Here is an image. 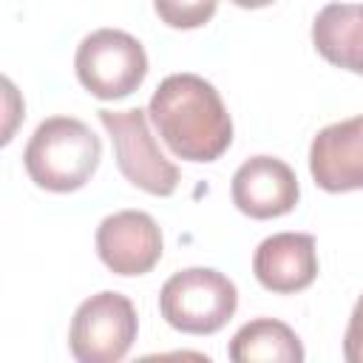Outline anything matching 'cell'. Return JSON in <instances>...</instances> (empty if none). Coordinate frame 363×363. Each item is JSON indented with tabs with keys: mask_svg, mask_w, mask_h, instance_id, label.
Returning <instances> with one entry per match:
<instances>
[{
	"mask_svg": "<svg viewBox=\"0 0 363 363\" xmlns=\"http://www.w3.org/2000/svg\"><path fill=\"white\" fill-rule=\"evenodd\" d=\"M147 116L173 156L216 162L233 142V122L221 94L199 74H170L150 96Z\"/></svg>",
	"mask_w": 363,
	"mask_h": 363,
	"instance_id": "6da1fadb",
	"label": "cell"
},
{
	"mask_svg": "<svg viewBox=\"0 0 363 363\" xmlns=\"http://www.w3.org/2000/svg\"><path fill=\"white\" fill-rule=\"evenodd\" d=\"M102 159V142L74 116H51L31 133L23 164L28 179L51 193H71L91 182Z\"/></svg>",
	"mask_w": 363,
	"mask_h": 363,
	"instance_id": "7a4b0ae2",
	"label": "cell"
},
{
	"mask_svg": "<svg viewBox=\"0 0 363 363\" xmlns=\"http://www.w3.org/2000/svg\"><path fill=\"white\" fill-rule=\"evenodd\" d=\"M238 306L235 284L210 267H190L173 272L159 292L162 318L187 335H213L218 332Z\"/></svg>",
	"mask_w": 363,
	"mask_h": 363,
	"instance_id": "3957f363",
	"label": "cell"
},
{
	"mask_svg": "<svg viewBox=\"0 0 363 363\" xmlns=\"http://www.w3.org/2000/svg\"><path fill=\"white\" fill-rule=\"evenodd\" d=\"M77 77L96 99H122L147 77V54L136 37L119 28L91 31L74 57Z\"/></svg>",
	"mask_w": 363,
	"mask_h": 363,
	"instance_id": "277c9868",
	"label": "cell"
},
{
	"mask_svg": "<svg viewBox=\"0 0 363 363\" xmlns=\"http://www.w3.org/2000/svg\"><path fill=\"white\" fill-rule=\"evenodd\" d=\"M139 332V318L122 292H96L82 301L71 318L68 346L79 363L122 360Z\"/></svg>",
	"mask_w": 363,
	"mask_h": 363,
	"instance_id": "5b68a950",
	"label": "cell"
},
{
	"mask_svg": "<svg viewBox=\"0 0 363 363\" xmlns=\"http://www.w3.org/2000/svg\"><path fill=\"white\" fill-rule=\"evenodd\" d=\"M99 122L113 142L119 173L133 187L150 196H170L176 190L179 167L159 150L147 128V111H99Z\"/></svg>",
	"mask_w": 363,
	"mask_h": 363,
	"instance_id": "8992f818",
	"label": "cell"
},
{
	"mask_svg": "<svg viewBox=\"0 0 363 363\" xmlns=\"http://www.w3.org/2000/svg\"><path fill=\"white\" fill-rule=\"evenodd\" d=\"M96 252L116 275H145L162 258V230L142 210H119L96 227Z\"/></svg>",
	"mask_w": 363,
	"mask_h": 363,
	"instance_id": "52a82bcc",
	"label": "cell"
},
{
	"mask_svg": "<svg viewBox=\"0 0 363 363\" xmlns=\"http://www.w3.org/2000/svg\"><path fill=\"white\" fill-rule=\"evenodd\" d=\"M233 204L258 221L278 218L295 210L301 199L292 167L275 156H252L233 173Z\"/></svg>",
	"mask_w": 363,
	"mask_h": 363,
	"instance_id": "ba28073f",
	"label": "cell"
},
{
	"mask_svg": "<svg viewBox=\"0 0 363 363\" xmlns=\"http://www.w3.org/2000/svg\"><path fill=\"white\" fill-rule=\"evenodd\" d=\"M309 173L326 193L363 190V113L318 130L309 147Z\"/></svg>",
	"mask_w": 363,
	"mask_h": 363,
	"instance_id": "9c48e42d",
	"label": "cell"
},
{
	"mask_svg": "<svg viewBox=\"0 0 363 363\" xmlns=\"http://www.w3.org/2000/svg\"><path fill=\"white\" fill-rule=\"evenodd\" d=\"M252 272L264 289L278 295L306 289L318 278L315 238L306 233H275L264 238L252 255Z\"/></svg>",
	"mask_w": 363,
	"mask_h": 363,
	"instance_id": "30bf717a",
	"label": "cell"
},
{
	"mask_svg": "<svg viewBox=\"0 0 363 363\" xmlns=\"http://www.w3.org/2000/svg\"><path fill=\"white\" fill-rule=\"evenodd\" d=\"M318 54L352 74L363 77V3H329L312 23Z\"/></svg>",
	"mask_w": 363,
	"mask_h": 363,
	"instance_id": "8fae6325",
	"label": "cell"
},
{
	"mask_svg": "<svg viewBox=\"0 0 363 363\" xmlns=\"http://www.w3.org/2000/svg\"><path fill=\"white\" fill-rule=\"evenodd\" d=\"M227 354L233 363H301L303 346L286 323L275 318H255L233 335Z\"/></svg>",
	"mask_w": 363,
	"mask_h": 363,
	"instance_id": "7c38bea8",
	"label": "cell"
},
{
	"mask_svg": "<svg viewBox=\"0 0 363 363\" xmlns=\"http://www.w3.org/2000/svg\"><path fill=\"white\" fill-rule=\"evenodd\" d=\"M153 9L170 28H201L213 20L218 0H153Z\"/></svg>",
	"mask_w": 363,
	"mask_h": 363,
	"instance_id": "4fadbf2b",
	"label": "cell"
},
{
	"mask_svg": "<svg viewBox=\"0 0 363 363\" xmlns=\"http://www.w3.org/2000/svg\"><path fill=\"white\" fill-rule=\"evenodd\" d=\"M343 357L349 363H363V295L357 298L343 335Z\"/></svg>",
	"mask_w": 363,
	"mask_h": 363,
	"instance_id": "5bb4252c",
	"label": "cell"
},
{
	"mask_svg": "<svg viewBox=\"0 0 363 363\" xmlns=\"http://www.w3.org/2000/svg\"><path fill=\"white\" fill-rule=\"evenodd\" d=\"M230 3H235V6H241V9H264V6H269V3H275V0H230Z\"/></svg>",
	"mask_w": 363,
	"mask_h": 363,
	"instance_id": "9a60e30c",
	"label": "cell"
}]
</instances>
